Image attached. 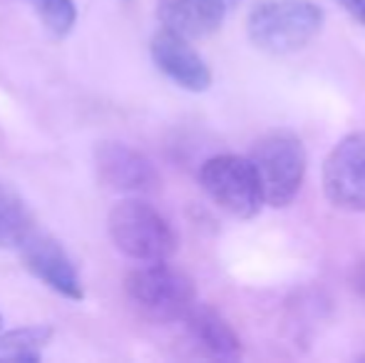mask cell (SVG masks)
<instances>
[{"label": "cell", "instance_id": "cell-1", "mask_svg": "<svg viewBox=\"0 0 365 363\" xmlns=\"http://www.w3.org/2000/svg\"><path fill=\"white\" fill-rule=\"evenodd\" d=\"M323 28V10L311 0H266L249 13L246 33L269 55L298 53L316 40Z\"/></svg>", "mask_w": 365, "mask_h": 363}, {"label": "cell", "instance_id": "cell-2", "mask_svg": "<svg viewBox=\"0 0 365 363\" xmlns=\"http://www.w3.org/2000/svg\"><path fill=\"white\" fill-rule=\"evenodd\" d=\"M110 239L125 257L142 264L167 262L177 252V232L159 209L142 199L115 204L107 217Z\"/></svg>", "mask_w": 365, "mask_h": 363}, {"label": "cell", "instance_id": "cell-3", "mask_svg": "<svg viewBox=\"0 0 365 363\" xmlns=\"http://www.w3.org/2000/svg\"><path fill=\"white\" fill-rule=\"evenodd\" d=\"M251 165L261 182L264 202L284 209L296 202L306 177V147L289 130L266 132L251 150Z\"/></svg>", "mask_w": 365, "mask_h": 363}, {"label": "cell", "instance_id": "cell-4", "mask_svg": "<svg viewBox=\"0 0 365 363\" xmlns=\"http://www.w3.org/2000/svg\"><path fill=\"white\" fill-rule=\"evenodd\" d=\"M125 291L130 304L154 324L182 321L197 301L194 281L167 262H152L130 272Z\"/></svg>", "mask_w": 365, "mask_h": 363}, {"label": "cell", "instance_id": "cell-5", "mask_svg": "<svg viewBox=\"0 0 365 363\" xmlns=\"http://www.w3.org/2000/svg\"><path fill=\"white\" fill-rule=\"evenodd\" d=\"M199 184L207 197L236 219H251L264 207V192L249 157L217 155L199 170Z\"/></svg>", "mask_w": 365, "mask_h": 363}, {"label": "cell", "instance_id": "cell-6", "mask_svg": "<svg viewBox=\"0 0 365 363\" xmlns=\"http://www.w3.org/2000/svg\"><path fill=\"white\" fill-rule=\"evenodd\" d=\"M323 192L336 209L365 212V135H346L323 165Z\"/></svg>", "mask_w": 365, "mask_h": 363}, {"label": "cell", "instance_id": "cell-7", "mask_svg": "<svg viewBox=\"0 0 365 363\" xmlns=\"http://www.w3.org/2000/svg\"><path fill=\"white\" fill-rule=\"evenodd\" d=\"M18 249L23 254V262L28 267V272L35 279L43 281L45 286H50L55 294L73 301H80L85 296L82 279L77 274L75 262L70 259V254L65 252L58 239L33 229Z\"/></svg>", "mask_w": 365, "mask_h": 363}, {"label": "cell", "instance_id": "cell-8", "mask_svg": "<svg viewBox=\"0 0 365 363\" xmlns=\"http://www.w3.org/2000/svg\"><path fill=\"white\" fill-rule=\"evenodd\" d=\"M95 170L105 187L127 194H147L159 187L154 162L125 142H102L95 150Z\"/></svg>", "mask_w": 365, "mask_h": 363}, {"label": "cell", "instance_id": "cell-9", "mask_svg": "<svg viewBox=\"0 0 365 363\" xmlns=\"http://www.w3.org/2000/svg\"><path fill=\"white\" fill-rule=\"evenodd\" d=\"M149 55L159 73L182 90L204 92L212 88V70L207 60L182 35L172 30H159L149 43Z\"/></svg>", "mask_w": 365, "mask_h": 363}, {"label": "cell", "instance_id": "cell-10", "mask_svg": "<svg viewBox=\"0 0 365 363\" xmlns=\"http://www.w3.org/2000/svg\"><path fill=\"white\" fill-rule=\"evenodd\" d=\"M157 15L164 30L187 40L209 38L226 18L224 0H157Z\"/></svg>", "mask_w": 365, "mask_h": 363}, {"label": "cell", "instance_id": "cell-11", "mask_svg": "<svg viewBox=\"0 0 365 363\" xmlns=\"http://www.w3.org/2000/svg\"><path fill=\"white\" fill-rule=\"evenodd\" d=\"M184 326H187L189 339L202 349L209 359L217 361H239L241 359V339L231 324L212 306H204L194 301L192 309L184 314Z\"/></svg>", "mask_w": 365, "mask_h": 363}, {"label": "cell", "instance_id": "cell-12", "mask_svg": "<svg viewBox=\"0 0 365 363\" xmlns=\"http://www.w3.org/2000/svg\"><path fill=\"white\" fill-rule=\"evenodd\" d=\"M33 229L35 219L25 199L0 182V249H18Z\"/></svg>", "mask_w": 365, "mask_h": 363}, {"label": "cell", "instance_id": "cell-13", "mask_svg": "<svg viewBox=\"0 0 365 363\" xmlns=\"http://www.w3.org/2000/svg\"><path fill=\"white\" fill-rule=\"evenodd\" d=\"M53 329L50 326H25L15 331H0V361H40Z\"/></svg>", "mask_w": 365, "mask_h": 363}, {"label": "cell", "instance_id": "cell-14", "mask_svg": "<svg viewBox=\"0 0 365 363\" xmlns=\"http://www.w3.org/2000/svg\"><path fill=\"white\" fill-rule=\"evenodd\" d=\"M53 38H68L77 23L75 0H28Z\"/></svg>", "mask_w": 365, "mask_h": 363}, {"label": "cell", "instance_id": "cell-15", "mask_svg": "<svg viewBox=\"0 0 365 363\" xmlns=\"http://www.w3.org/2000/svg\"><path fill=\"white\" fill-rule=\"evenodd\" d=\"M343 10H348L351 15H356L358 20L363 18V0H336Z\"/></svg>", "mask_w": 365, "mask_h": 363}, {"label": "cell", "instance_id": "cell-16", "mask_svg": "<svg viewBox=\"0 0 365 363\" xmlns=\"http://www.w3.org/2000/svg\"><path fill=\"white\" fill-rule=\"evenodd\" d=\"M356 281H358V289H361L363 294H365V267L361 269V274H358V279H356Z\"/></svg>", "mask_w": 365, "mask_h": 363}, {"label": "cell", "instance_id": "cell-17", "mask_svg": "<svg viewBox=\"0 0 365 363\" xmlns=\"http://www.w3.org/2000/svg\"><path fill=\"white\" fill-rule=\"evenodd\" d=\"M361 23H365V0H363V18H361Z\"/></svg>", "mask_w": 365, "mask_h": 363}, {"label": "cell", "instance_id": "cell-18", "mask_svg": "<svg viewBox=\"0 0 365 363\" xmlns=\"http://www.w3.org/2000/svg\"><path fill=\"white\" fill-rule=\"evenodd\" d=\"M0 331H3V319H0Z\"/></svg>", "mask_w": 365, "mask_h": 363}]
</instances>
